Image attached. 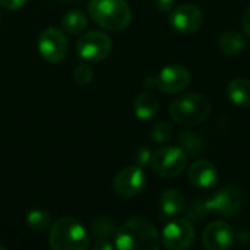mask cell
Returning a JSON list of instances; mask_svg holds the SVG:
<instances>
[{"instance_id":"1","label":"cell","mask_w":250,"mask_h":250,"mask_svg":"<svg viewBox=\"0 0 250 250\" xmlns=\"http://www.w3.org/2000/svg\"><path fill=\"white\" fill-rule=\"evenodd\" d=\"M113 240L119 250H157L161 242L155 226L144 217L127 220L116 230Z\"/></svg>"},{"instance_id":"2","label":"cell","mask_w":250,"mask_h":250,"mask_svg":"<svg viewBox=\"0 0 250 250\" xmlns=\"http://www.w3.org/2000/svg\"><path fill=\"white\" fill-rule=\"evenodd\" d=\"M88 13L97 25L108 31H123L132 22V9L126 0H89Z\"/></svg>"},{"instance_id":"3","label":"cell","mask_w":250,"mask_h":250,"mask_svg":"<svg viewBox=\"0 0 250 250\" xmlns=\"http://www.w3.org/2000/svg\"><path fill=\"white\" fill-rule=\"evenodd\" d=\"M171 119L182 126L193 127L204 123L211 113V103L208 98L198 92L183 94L173 100L170 104Z\"/></svg>"},{"instance_id":"4","label":"cell","mask_w":250,"mask_h":250,"mask_svg":"<svg viewBox=\"0 0 250 250\" xmlns=\"http://www.w3.org/2000/svg\"><path fill=\"white\" fill-rule=\"evenodd\" d=\"M48 243L53 250H85L89 246V233L75 218L63 217L53 224Z\"/></svg>"},{"instance_id":"5","label":"cell","mask_w":250,"mask_h":250,"mask_svg":"<svg viewBox=\"0 0 250 250\" xmlns=\"http://www.w3.org/2000/svg\"><path fill=\"white\" fill-rule=\"evenodd\" d=\"M189 155L180 146H163L151 157L152 170L164 179L180 176L188 167Z\"/></svg>"},{"instance_id":"6","label":"cell","mask_w":250,"mask_h":250,"mask_svg":"<svg viewBox=\"0 0 250 250\" xmlns=\"http://www.w3.org/2000/svg\"><path fill=\"white\" fill-rule=\"evenodd\" d=\"M111 47V40L105 32L88 31L79 37L76 42V53L82 62L98 63L110 54Z\"/></svg>"},{"instance_id":"7","label":"cell","mask_w":250,"mask_h":250,"mask_svg":"<svg viewBox=\"0 0 250 250\" xmlns=\"http://www.w3.org/2000/svg\"><path fill=\"white\" fill-rule=\"evenodd\" d=\"M37 47L41 57L45 62L56 64L66 59L69 50V41L63 29H59L56 26H48L40 34Z\"/></svg>"},{"instance_id":"8","label":"cell","mask_w":250,"mask_h":250,"mask_svg":"<svg viewBox=\"0 0 250 250\" xmlns=\"http://www.w3.org/2000/svg\"><path fill=\"white\" fill-rule=\"evenodd\" d=\"M195 227L188 218H176L170 221L161 233V243L166 249H189L195 242Z\"/></svg>"},{"instance_id":"9","label":"cell","mask_w":250,"mask_h":250,"mask_svg":"<svg viewBox=\"0 0 250 250\" xmlns=\"http://www.w3.org/2000/svg\"><path fill=\"white\" fill-rule=\"evenodd\" d=\"M168 22L176 32L188 35L196 32L202 26L204 13L196 4L183 3L170 10Z\"/></svg>"},{"instance_id":"10","label":"cell","mask_w":250,"mask_h":250,"mask_svg":"<svg viewBox=\"0 0 250 250\" xmlns=\"http://www.w3.org/2000/svg\"><path fill=\"white\" fill-rule=\"evenodd\" d=\"M146 186V176L142 167L130 166L120 170L113 180V190L123 198L139 195Z\"/></svg>"},{"instance_id":"11","label":"cell","mask_w":250,"mask_h":250,"mask_svg":"<svg viewBox=\"0 0 250 250\" xmlns=\"http://www.w3.org/2000/svg\"><path fill=\"white\" fill-rule=\"evenodd\" d=\"M208 199L211 214H217L223 218L234 217L243 205L242 192L236 186H226Z\"/></svg>"},{"instance_id":"12","label":"cell","mask_w":250,"mask_h":250,"mask_svg":"<svg viewBox=\"0 0 250 250\" xmlns=\"http://www.w3.org/2000/svg\"><path fill=\"white\" fill-rule=\"evenodd\" d=\"M157 88L166 94H179L190 83V72L182 64H170L155 76Z\"/></svg>"},{"instance_id":"13","label":"cell","mask_w":250,"mask_h":250,"mask_svg":"<svg viewBox=\"0 0 250 250\" xmlns=\"http://www.w3.org/2000/svg\"><path fill=\"white\" fill-rule=\"evenodd\" d=\"M236 240L233 229L224 221L211 223L202 234V246L207 250H229Z\"/></svg>"},{"instance_id":"14","label":"cell","mask_w":250,"mask_h":250,"mask_svg":"<svg viewBox=\"0 0 250 250\" xmlns=\"http://www.w3.org/2000/svg\"><path fill=\"white\" fill-rule=\"evenodd\" d=\"M188 177L190 185L198 189H211L218 182V168L208 160L195 161L188 171Z\"/></svg>"},{"instance_id":"15","label":"cell","mask_w":250,"mask_h":250,"mask_svg":"<svg viewBox=\"0 0 250 250\" xmlns=\"http://www.w3.org/2000/svg\"><path fill=\"white\" fill-rule=\"evenodd\" d=\"M185 208V196L180 190L170 188L166 189L160 196V209L163 217L176 218Z\"/></svg>"},{"instance_id":"16","label":"cell","mask_w":250,"mask_h":250,"mask_svg":"<svg viewBox=\"0 0 250 250\" xmlns=\"http://www.w3.org/2000/svg\"><path fill=\"white\" fill-rule=\"evenodd\" d=\"M160 108V103L157 100V97L152 92L144 91L141 92L133 103V110L138 119L141 120H149L152 119Z\"/></svg>"},{"instance_id":"17","label":"cell","mask_w":250,"mask_h":250,"mask_svg":"<svg viewBox=\"0 0 250 250\" xmlns=\"http://www.w3.org/2000/svg\"><path fill=\"white\" fill-rule=\"evenodd\" d=\"M227 95L230 101L239 107L250 105V81L245 78L233 79L227 86Z\"/></svg>"},{"instance_id":"18","label":"cell","mask_w":250,"mask_h":250,"mask_svg":"<svg viewBox=\"0 0 250 250\" xmlns=\"http://www.w3.org/2000/svg\"><path fill=\"white\" fill-rule=\"evenodd\" d=\"M218 47L226 56H237L246 48V40L240 32L227 31L218 40Z\"/></svg>"},{"instance_id":"19","label":"cell","mask_w":250,"mask_h":250,"mask_svg":"<svg viewBox=\"0 0 250 250\" xmlns=\"http://www.w3.org/2000/svg\"><path fill=\"white\" fill-rule=\"evenodd\" d=\"M88 28V18L81 10H70L62 19V29L70 35L82 34Z\"/></svg>"},{"instance_id":"20","label":"cell","mask_w":250,"mask_h":250,"mask_svg":"<svg viewBox=\"0 0 250 250\" xmlns=\"http://www.w3.org/2000/svg\"><path fill=\"white\" fill-rule=\"evenodd\" d=\"M179 144L180 148L190 157H198L201 155V152L204 151V141L192 132H182L179 136Z\"/></svg>"},{"instance_id":"21","label":"cell","mask_w":250,"mask_h":250,"mask_svg":"<svg viewBox=\"0 0 250 250\" xmlns=\"http://www.w3.org/2000/svg\"><path fill=\"white\" fill-rule=\"evenodd\" d=\"M50 214L44 209H32L26 215V224L35 231H45L50 229Z\"/></svg>"},{"instance_id":"22","label":"cell","mask_w":250,"mask_h":250,"mask_svg":"<svg viewBox=\"0 0 250 250\" xmlns=\"http://www.w3.org/2000/svg\"><path fill=\"white\" fill-rule=\"evenodd\" d=\"M117 227L114 221L108 217H101L92 221V231L98 236V239H110L111 236L114 237Z\"/></svg>"},{"instance_id":"23","label":"cell","mask_w":250,"mask_h":250,"mask_svg":"<svg viewBox=\"0 0 250 250\" xmlns=\"http://www.w3.org/2000/svg\"><path fill=\"white\" fill-rule=\"evenodd\" d=\"M211 215V208H209V199L208 198H199L188 209V218L190 220H202L205 217Z\"/></svg>"},{"instance_id":"24","label":"cell","mask_w":250,"mask_h":250,"mask_svg":"<svg viewBox=\"0 0 250 250\" xmlns=\"http://www.w3.org/2000/svg\"><path fill=\"white\" fill-rule=\"evenodd\" d=\"M171 136H173V127L170 123L166 122L155 123L151 130V138L157 144H167L171 139Z\"/></svg>"},{"instance_id":"25","label":"cell","mask_w":250,"mask_h":250,"mask_svg":"<svg viewBox=\"0 0 250 250\" xmlns=\"http://www.w3.org/2000/svg\"><path fill=\"white\" fill-rule=\"evenodd\" d=\"M73 79L78 85H88L94 79V69L91 63L83 62L78 64L76 69L73 70Z\"/></svg>"},{"instance_id":"26","label":"cell","mask_w":250,"mask_h":250,"mask_svg":"<svg viewBox=\"0 0 250 250\" xmlns=\"http://www.w3.org/2000/svg\"><path fill=\"white\" fill-rule=\"evenodd\" d=\"M151 157H152V154L148 148H141L135 154V163L139 167H145L146 164H151Z\"/></svg>"},{"instance_id":"27","label":"cell","mask_w":250,"mask_h":250,"mask_svg":"<svg viewBox=\"0 0 250 250\" xmlns=\"http://www.w3.org/2000/svg\"><path fill=\"white\" fill-rule=\"evenodd\" d=\"M26 0H0V6L7 10H18L25 4Z\"/></svg>"},{"instance_id":"28","label":"cell","mask_w":250,"mask_h":250,"mask_svg":"<svg viewBox=\"0 0 250 250\" xmlns=\"http://www.w3.org/2000/svg\"><path fill=\"white\" fill-rule=\"evenodd\" d=\"M94 249L97 250H111L114 249V243L110 242V239H97Z\"/></svg>"},{"instance_id":"29","label":"cell","mask_w":250,"mask_h":250,"mask_svg":"<svg viewBox=\"0 0 250 250\" xmlns=\"http://www.w3.org/2000/svg\"><path fill=\"white\" fill-rule=\"evenodd\" d=\"M174 1L176 0H155V4L161 12H170L174 7Z\"/></svg>"},{"instance_id":"30","label":"cell","mask_w":250,"mask_h":250,"mask_svg":"<svg viewBox=\"0 0 250 250\" xmlns=\"http://www.w3.org/2000/svg\"><path fill=\"white\" fill-rule=\"evenodd\" d=\"M242 23H243V29H245L246 35L250 38V6L246 9V12H245V15H243Z\"/></svg>"},{"instance_id":"31","label":"cell","mask_w":250,"mask_h":250,"mask_svg":"<svg viewBox=\"0 0 250 250\" xmlns=\"http://www.w3.org/2000/svg\"><path fill=\"white\" fill-rule=\"evenodd\" d=\"M0 250H6V246H3V245H0Z\"/></svg>"},{"instance_id":"32","label":"cell","mask_w":250,"mask_h":250,"mask_svg":"<svg viewBox=\"0 0 250 250\" xmlns=\"http://www.w3.org/2000/svg\"><path fill=\"white\" fill-rule=\"evenodd\" d=\"M62 1H69V0H62Z\"/></svg>"}]
</instances>
